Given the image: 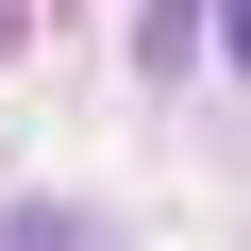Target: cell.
Wrapping results in <instances>:
<instances>
[{
	"instance_id": "6da1fadb",
	"label": "cell",
	"mask_w": 251,
	"mask_h": 251,
	"mask_svg": "<svg viewBox=\"0 0 251 251\" xmlns=\"http://www.w3.org/2000/svg\"><path fill=\"white\" fill-rule=\"evenodd\" d=\"M218 34H234V67H251V0H234V17H218Z\"/></svg>"
}]
</instances>
